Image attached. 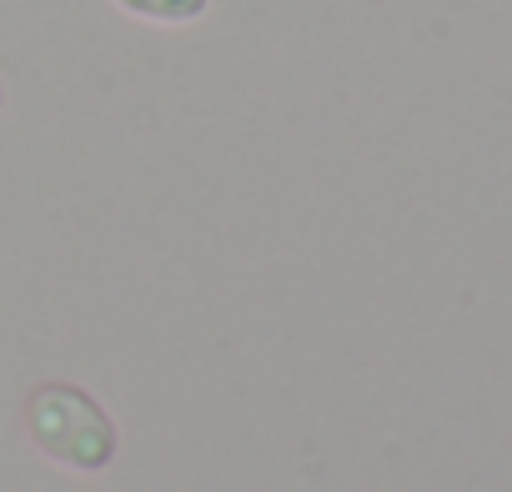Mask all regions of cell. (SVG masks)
<instances>
[{"label":"cell","instance_id":"6da1fadb","mask_svg":"<svg viewBox=\"0 0 512 492\" xmlns=\"http://www.w3.org/2000/svg\"><path fill=\"white\" fill-rule=\"evenodd\" d=\"M26 422H31V437L46 447V457H56L61 467L101 472L116 457V427L96 407V397H86L81 387H66V382L36 387Z\"/></svg>","mask_w":512,"mask_h":492},{"label":"cell","instance_id":"7a4b0ae2","mask_svg":"<svg viewBox=\"0 0 512 492\" xmlns=\"http://www.w3.org/2000/svg\"><path fill=\"white\" fill-rule=\"evenodd\" d=\"M121 11H131L136 21H161V26H181V21H196L206 16L211 0H116Z\"/></svg>","mask_w":512,"mask_h":492}]
</instances>
